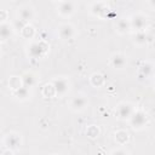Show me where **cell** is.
<instances>
[{"label":"cell","instance_id":"obj_22","mask_svg":"<svg viewBox=\"0 0 155 155\" xmlns=\"http://www.w3.org/2000/svg\"><path fill=\"white\" fill-rule=\"evenodd\" d=\"M22 35L25 38V39H31L34 35H35V29H34V27L33 25H30L29 23L22 29Z\"/></svg>","mask_w":155,"mask_h":155},{"label":"cell","instance_id":"obj_13","mask_svg":"<svg viewBox=\"0 0 155 155\" xmlns=\"http://www.w3.org/2000/svg\"><path fill=\"white\" fill-rule=\"evenodd\" d=\"M115 28H116V31H117L119 34H126V33L131 29L130 19H127V18H121V19H119L117 23H116V25H115Z\"/></svg>","mask_w":155,"mask_h":155},{"label":"cell","instance_id":"obj_17","mask_svg":"<svg viewBox=\"0 0 155 155\" xmlns=\"http://www.w3.org/2000/svg\"><path fill=\"white\" fill-rule=\"evenodd\" d=\"M8 86L12 91H17L23 86L22 76H11L8 80Z\"/></svg>","mask_w":155,"mask_h":155},{"label":"cell","instance_id":"obj_1","mask_svg":"<svg viewBox=\"0 0 155 155\" xmlns=\"http://www.w3.org/2000/svg\"><path fill=\"white\" fill-rule=\"evenodd\" d=\"M48 44L40 40V41H35V42H31L28 47V54L34 58V59H39V58H42L47 52H48Z\"/></svg>","mask_w":155,"mask_h":155},{"label":"cell","instance_id":"obj_23","mask_svg":"<svg viewBox=\"0 0 155 155\" xmlns=\"http://www.w3.org/2000/svg\"><path fill=\"white\" fill-rule=\"evenodd\" d=\"M42 94H44L46 98H50V97L56 96V91H54V87H53L52 82L48 84V85H45V87L42 88Z\"/></svg>","mask_w":155,"mask_h":155},{"label":"cell","instance_id":"obj_26","mask_svg":"<svg viewBox=\"0 0 155 155\" xmlns=\"http://www.w3.org/2000/svg\"><path fill=\"white\" fill-rule=\"evenodd\" d=\"M2 155H13V150H11V149H6V150L2 153Z\"/></svg>","mask_w":155,"mask_h":155},{"label":"cell","instance_id":"obj_12","mask_svg":"<svg viewBox=\"0 0 155 155\" xmlns=\"http://www.w3.org/2000/svg\"><path fill=\"white\" fill-rule=\"evenodd\" d=\"M18 16H19V19H22V21L28 23L34 17V11L29 6H22L19 8V11H18Z\"/></svg>","mask_w":155,"mask_h":155},{"label":"cell","instance_id":"obj_24","mask_svg":"<svg viewBox=\"0 0 155 155\" xmlns=\"http://www.w3.org/2000/svg\"><path fill=\"white\" fill-rule=\"evenodd\" d=\"M86 133L90 138H97L99 136V128L96 125H90L86 130Z\"/></svg>","mask_w":155,"mask_h":155},{"label":"cell","instance_id":"obj_27","mask_svg":"<svg viewBox=\"0 0 155 155\" xmlns=\"http://www.w3.org/2000/svg\"><path fill=\"white\" fill-rule=\"evenodd\" d=\"M149 5H151V6H154V7H155V1H150V2H149Z\"/></svg>","mask_w":155,"mask_h":155},{"label":"cell","instance_id":"obj_11","mask_svg":"<svg viewBox=\"0 0 155 155\" xmlns=\"http://www.w3.org/2000/svg\"><path fill=\"white\" fill-rule=\"evenodd\" d=\"M127 64V58L122 53H114L110 57V65L114 69H124Z\"/></svg>","mask_w":155,"mask_h":155},{"label":"cell","instance_id":"obj_19","mask_svg":"<svg viewBox=\"0 0 155 155\" xmlns=\"http://www.w3.org/2000/svg\"><path fill=\"white\" fill-rule=\"evenodd\" d=\"M22 81H23V86L24 87L30 88L35 84V76L31 73H25V74L22 75Z\"/></svg>","mask_w":155,"mask_h":155},{"label":"cell","instance_id":"obj_16","mask_svg":"<svg viewBox=\"0 0 155 155\" xmlns=\"http://www.w3.org/2000/svg\"><path fill=\"white\" fill-rule=\"evenodd\" d=\"M90 82L94 87H101L104 85V76L101 73H93L90 78Z\"/></svg>","mask_w":155,"mask_h":155},{"label":"cell","instance_id":"obj_8","mask_svg":"<svg viewBox=\"0 0 155 155\" xmlns=\"http://www.w3.org/2000/svg\"><path fill=\"white\" fill-rule=\"evenodd\" d=\"M90 11L91 13H93L94 16H98V17H105L107 12L109 11V6L107 2H102V1H98V2H92L91 4V7H90Z\"/></svg>","mask_w":155,"mask_h":155},{"label":"cell","instance_id":"obj_14","mask_svg":"<svg viewBox=\"0 0 155 155\" xmlns=\"http://www.w3.org/2000/svg\"><path fill=\"white\" fill-rule=\"evenodd\" d=\"M13 29H15L13 25H10L8 23H2L0 25V36H1V40L2 41H6L7 39H10Z\"/></svg>","mask_w":155,"mask_h":155},{"label":"cell","instance_id":"obj_25","mask_svg":"<svg viewBox=\"0 0 155 155\" xmlns=\"http://www.w3.org/2000/svg\"><path fill=\"white\" fill-rule=\"evenodd\" d=\"M110 155H130V154H128L126 150H124V149H120V148H119V149L113 150Z\"/></svg>","mask_w":155,"mask_h":155},{"label":"cell","instance_id":"obj_9","mask_svg":"<svg viewBox=\"0 0 155 155\" xmlns=\"http://www.w3.org/2000/svg\"><path fill=\"white\" fill-rule=\"evenodd\" d=\"M87 104H88V101L86 99V97L79 94L70 101V109L73 111H81L87 107Z\"/></svg>","mask_w":155,"mask_h":155},{"label":"cell","instance_id":"obj_21","mask_svg":"<svg viewBox=\"0 0 155 155\" xmlns=\"http://www.w3.org/2000/svg\"><path fill=\"white\" fill-rule=\"evenodd\" d=\"M133 41H134L137 45H144V44L148 41V35H147V33H145V31H136Z\"/></svg>","mask_w":155,"mask_h":155},{"label":"cell","instance_id":"obj_4","mask_svg":"<svg viewBox=\"0 0 155 155\" xmlns=\"http://www.w3.org/2000/svg\"><path fill=\"white\" fill-rule=\"evenodd\" d=\"M52 85L54 87L56 91V96L58 97H63L68 93L69 91V81L65 78H57L52 81Z\"/></svg>","mask_w":155,"mask_h":155},{"label":"cell","instance_id":"obj_2","mask_svg":"<svg viewBox=\"0 0 155 155\" xmlns=\"http://www.w3.org/2000/svg\"><path fill=\"white\" fill-rule=\"evenodd\" d=\"M130 124L134 130H142L148 124V116L143 110H134L130 117Z\"/></svg>","mask_w":155,"mask_h":155},{"label":"cell","instance_id":"obj_3","mask_svg":"<svg viewBox=\"0 0 155 155\" xmlns=\"http://www.w3.org/2000/svg\"><path fill=\"white\" fill-rule=\"evenodd\" d=\"M131 28L136 31H145V28L148 25V18L143 13H136L130 18Z\"/></svg>","mask_w":155,"mask_h":155},{"label":"cell","instance_id":"obj_7","mask_svg":"<svg viewBox=\"0 0 155 155\" xmlns=\"http://www.w3.org/2000/svg\"><path fill=\"white\" fill-rule=\"evenodd\" d=\"M4 144L7 147V149H11V150L18 149L21 147V137H19V134L13 133V132L6 134L5 138H4Z\"/></svg>","mask_w":155,"mask_h":155},{"label":"cell","instance_id":"obj_10","mask_svg":"<svg viewBox=\"0 0 155 155\" xmlns=\"http://www.w3.org/2000/svg\"><path fill=\"white\" fill-rule=\"evenodd\" d=\"M58 35H59V38L62 40H70L75 35V29H74V27L71 24L64 23V24L59 25V28H58Z\"/></svg>","mask_w":155,"mask_h":155},{"label":"cell","instance_id":"obj_15","mask_svg":"<svg viewBox=\"0 0 155 155\" xmlns=\"http://www.w3.org/2000/svg\"><path fill=\"white\" fill-rule=\"evenodd\" d=\"M151 71H153V65L148 62H144L138 69V75L140 78H148L151 74Z\"/></svg>","mask_w":155,"mask_h":155},{"label":"cell","instance_id":"obj_18","mask_svg":"<svg viewBox=\"0 0 155 155\" xmlns=\"http://www.w3.org/2000/svg\"><path fill=\"white\" fill-rule=\"evenodd\" d=\"M115 140L117 144L120 145H124L128 142V132L124 131V130H120V131H116L115 132Z\"/></svg>","mask_w":155,"mask_h":155},{"label":"cell","instance_id":"obj_6","mask_svg":"<svg viewBox=\"0 0 155 155\" xmlns=\"http://www.w3.org/2000/svg\"><path fill=\"white\" fill-rule=\"evenodd\" d=\"M57 11L61 16L69 17L75 11V4L71 1H59L57 4Z\"/></svg>","mask_w":155,"mask_h":155},{"label":"cell","instance_id":"obj_5","mask_svg":"<svg viewBox=\"0 0 155 155\" xmlns=\"http://www.w3.org/2000/svg\"><path fill=\"white\" fill-rule=\"evenodd\" d=\"M133 111H134V109H133L132 104L126 103V102L120 103V104L117 105V109H116L117 117H119V119H121V120H126V119H128V120H130V117L132 116Z\"/></svg>","mask_w":155,"mask_h":155},{"label":"cell","instance_id":"obj_28","mask_svg":"<svg viewBox=\"0 0 155 155\" xmlns=\"http://www.w3.org/2000/svg\"><path fill=\"white\" fill-rule=\"evenodd\" d=\"M53 155H61V154H53Z\"/></svg>","mask_w":155,"mask_h":155},{"label":"cell","instance_id":"obj_20","mask_svg":"<svg viewBox=\"0 0 155 155\" xmlns=\"http://www.w3.org/2000/svg\"><path fill=\"white\" fill-rule=\"evenodd\" d=\"M29 88H27V87H24V86H22L19 90H17V91H13V96L16 97V98H18V99H21V101H24V99H28V97H29Z\"/></svg>","mask_w":155,"mask_h":155}]
</instances>
